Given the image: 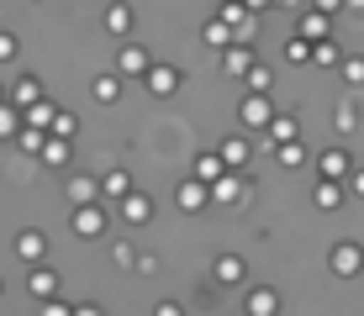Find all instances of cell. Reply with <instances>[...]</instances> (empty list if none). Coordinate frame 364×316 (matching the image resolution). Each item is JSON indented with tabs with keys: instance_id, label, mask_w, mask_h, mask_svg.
I'll list each match as a JSON object with an SVG mask.
<instances>
[{
	"instance_id": "2",
	"label": "cell",
	"mask_w": 364,
	"mask_h": 316,
	"mask_svg": "<svg viewBox=\"0 0 364 316\" xmlns=\"http://www.w3.org/2000/svg\"><path fill=\"white\" fill-rule=\"evenodd\" d=\"M322 174H328V180H343V174H348V153H343V148H333V153L322 158Z\"/></svg>"
},
{
	"instance_id": "8",
	"label": "cell",
	"mask_w": 364,
	"mask_h": 316,
	"mask_svg": "<svg viewBox=\"0 0 364 316\" xmlns=\"http://www.w3.org/2000/svg\"><path fill=\"white\" fill-rule=\"evenodd\" d=\"M285 53H291V58L301 63V58H311V43H306V37H296V43H291V48H285Z\"/></svg>"
},
{
	"instance_id": "10",
	"label": "cell",
	"mask_w": 364,
	"mask_h": 316,
	"mask_svg": "<svg viewBox=\"0 0 364 316\" xmlns=\"http://www.w3.org/2000/svg\"><path fill=\"white\" fill-rule=\"evenodd\" d=\"M317 6H322V11H338V6H343V0H317Z\"/></svg>"
},
{
	"instance_id": "6",
	"label": "cell",
	"mask_w": 364,
	"mask_h": 316,
	"mask_svg": "<svg viewBox=\"0 0 364 316\" xmlns=\"http://www.w3.org/2000/svg\"><path fill=\"white\" fill-rule=\"evenodd\" d=\"M343 80H348V85H364V58H348V63H343Z\"/></svg>"
},
{
	"instance_id": "4",
	"label": "cell",
	"mask_w": 364,
	"mask_h": 316,
	"mask_svg": "<svg viewBox=\"0 0 364 316\" xmlns=\"http://www.w3.org/2000/svg\"><path fill=\"white\" fill-rule=\"evenodd\" d=\"M317 206H328V211H333V206H343V185H338V180H328V185L317 190Z\"/></svg>"
},
{
	"instance_id": "5",
	"label": "cell",
	"mask_w": 364,
	"mask_h": 316,
	"mask_svg": "<svg viewBox=\"0 0 364 316\" xmlns=\"http://www.w3.org/2000/svg\"><path fill=\"white\" fill-rule=\"evenodd\" d=\"M301 37H328V21H322V16H306V21H301Z\"/></svg>"
},
{
	"instance_id": "7",
	"label": "cell",
	"mask_w": 364,
	"mask_h": 316,
	"mask_svg": "<svg viewBox=\"0 0 364 316\" xmlns=\"http://www.w3.org/2000/svg\"><path fill=\"white\" fill-rule=\"evenodd\" d=\"M333 121H338V132H354V106H338Z\"/></svg>"
},
{
	"instance_id": "3",
	"label": "cell",
	"mask_w": 364,
	"mask_h": 316,
	"mask_svg": "<svg viewBox=\"0 0 364 316\" xmlns=\"http://www.w3.org/2000/svg\"><path fill=\"white\" fill-rule=\"evenodd\" d=\"M243 121H248V126H264V121H269V100H248V106H243Z\"/></svg>"
},
{
	"instance_id": "9",
	"label": "cell",
	"mask_w": 364,
	"mask_h": 316,
	"mask_svg": "<svg viewBox=\"0 0 364 316\" xmlns=\"http://www.w3.org/2000/svg\"><path fill=\"white\" fill-rule=\"evenodd\" d=\"M301 158H306V153H301L296 143H280V163H301Z\"/></svg>"
},
{
	"instance_id": "1",
	"label": "cell",
	"mask_w": 364,
	"mask_h": 316,
	"mask_svg": "<svg viewBox=\"0 0 364 316\" xmlns=\"http://www.w3.org/2000/svg\"><path fill=\"white\" fill-rule=\"evenodd\" d=\"M333 269H338V274H354V269H359V248H354V243H343V248L333 253Z\"/></svg>"
},
{
	"instance_id": "11",
	"label": "cell",
	"mask_w": 364,
	"mask_h": 316,
	"mask_svg": "<svg viewBox=\"0 0 364 316\" xmlns=\"http://www.w3.org/2000/svg\"><path fill=\"white\" fill-rule=\"evenodd\" d=\"M354 195H364V174H354Z\"/></svg>"
}]
</instances>
